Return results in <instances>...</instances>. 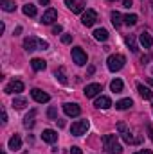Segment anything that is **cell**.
<instances>
[{"instance_id":"cell-1","label":"cell","mask_w":153,"mask_h":154,"mask_svg":"<svg viewBox=\"0 0 153 154\" xmlns=\"http://www.w3.org/2000/svg\"><path fill=\"white\" fill-rule=\"evenodd\" d=\"M103 147H105V151L108 154H121L122 152V147L119 145L115 134H105L103 136Z\"/></svg>"},{"instance_id":"cell-2","label":"cell","mask_w":153,"mask_h":154,"mask_svg":"<svg viewBox=\"0 0 153 154\" xmlns=\"http://www.w3.org/2000/svg\"><path fill=\"white\" fill-rule=\"evenodd\" d=\"M24 48H25L27 52H34V50H45V48H49V43H47V41H43V39L34 38V36H29V38L24 39Z\"/></svg>"},{"instance_id":"cell-3","label":"cell","mask_w":153,"mask_h":154,"mask_svg":"<svg viewBox=\"0 0 153 154\" xmlns=\"http://www.w3.org/2000/svg\"><path fill=\"white\" fill-rule=\"evenodd\" d=\"M124 63H126V57H124L122 54H112V56L108 57V61H106L110 72H119V70L124 66Z\"/></svg>"},{"instance_id":"cell-4","label":"cell","mask_w":153,"mask_h":154,"mask_svg":"<svg viewBox=\"0 0 153 154\" xmlns=\"http://www.w3.org/2000/svg\"><path fill=\"white\" fill-rule=\"evenodd\" d=\"M88 120L85 118V120H77V122H74L72 124V127H70V133L74 134V136H83L86 131H88Z\"/></svg>"},{"instance_id":"cell-5","label":"cell","mask_w":153,"mask_h":154,"mask_svg":"<svg viewBox=\"0 0 153 154\" xmlns=\"http://www.w3.org/2000/svg\"><path fill=\"white\" fill-rule=\"evenodd\" d=\"M117 129H119V133H121V136H122V140H124L126 143H137V142H139L137 138H133L132 131L126 127L124 122H119V124H117Z\"/></svg>"},{"instance_id":"cell-6","label":"cell","mask_w":153,"mask_h":154,"mask_svg":"<svg viewBox=\"0 0 153 154\" xmlns=\"http://www.w3.org/2000/svg\"><path fill=\"white\" fill-rule=\"evenodd\" d=\"M96 22H97V13H96L94 9H86V11L83 13L81 23H83L85 27H92V25H94Z\"/></svg>"},{"instance_id":"cell-7","label":"cell","mask_w":153,"mask_h":154,"mask_svg":"<svg viewBox=\"0 0 153 154\" xmlns=\"http://www.w3.org/2000/svg\"><path fill=\"white\" fill-rule=\"evenodd\" d=\"M72 59H74V63L79 65V66L86 65V54H85V50L81 47H74L72 48Z\"/></svg>"},{"instance_id":"cell-8","label":"cell","mask_w":153,"mask_h":154,"mask_svg":"<svg viewBox=\"0 0 153 154\" xmlns=\"http://www.w3.org/2000/svg\"><path fill=\"white\" fill-rule=\"evenodd\" d=\"M7 95H13V93H20V91H24V82L22 81H11L7 86H5V90H4Z\"/></svg>"},{"instance_id":"cell-9","label":"cell","mask_w":153,"mask_h":154,"mask_svg":"<svg viewBox=\"0 0 153 154\" xmlns=\"http://www.w3.org/2000/svg\"><path fill=\"white\" fill-rule=\"evenodd\" d=\"M31 97H33L36 102H40V104H43V102H49V100H50L49 93L41 91V90H38V88H33V90H31Z\"/></svg>"},{"instance_id":"cell-10","label":"cell","mask_w":153,"mask_h":154,"mask_svg":"<svg viewBox=\"0 0 153 154\" xmlns=\"http://www.w3.org/2000/svg\"><path fill=\"white\" fill-rule=\"evenodd\" d=\"M63 111H65V115H69V116H77L81 113V108L77 106L76 102H67V104H63Z\"/></svg>"},{"instance_id":"cell-11","label":"cell","mask_w":153,"mask_h":154,"mask_svg":"<svg viewBox=\"0 0 153 154\" xmlns=\"http://www.w3.org/2000/svg\"><path fill=\"white\" fill-rule=\"evenodd\" d=\"M54 20H58V11L50 7V9H47V11L41 14V20H40V22H41V23H52Z\"/></svg>"},{"instance_id":"cell-12","label":"cell","mask_w":153,"mask_h":154,"mask_svg":"<svg viewBox=\"0 0 153 154\" xmlns=\"http://www.w3.org/2000/svg\"><path fill=\"white\" fill-rule=\"evenodd\" d=\"M99 91H101V84H97V82L86 84V88H85V97H86V99H94Z\"/></svg>"},{"instance_id":"cell-13","label":"cell","mask_w":153,"mask_h":154,"mask_svg":"<svg viewBox=\"0 0 153 154\" xmlns=\"http://www.w3.org/2000/svg\"><path fill=\"white\" fill-rule=\"evenodd\" d=\"M94 106H96L97 109H108V108L112 106V100H110L108 97H105V95H101V97H97V99H96V102H94Z\"/></svg>"},{"instance_id":"cell-14","label":"cell","mask_w":153,"mask_h":154,"mask_svg":"<svg viewBox=\"0 0 153 154\" xmlns=\"http://www.w3.org/2000/svg\"><path fill=\"white\" fill-rule=\"evenodd\" d=\"M41 138H43V142H47V143H54V142L58 140V133H56L54 129H43Z\"/></svg>"},{"instance_id":"cell-15","label":"cell","mask_w":153,"mask_h":154,"mask_svg":"<svg viewBox=\"0 0 153 154\" xmlns=\"http://www.w3.org/2000/svg\"><path fill=\"white\" fill-rule=\"evenodd\" d=\"M139 41H141V45L144 47V48H150L153 45V38L150 32H146V31H142L141 34H139Z\"/></svg>"},{"instance_id":"cell-16","label":"cell","mask_w":153,"mask_h":154,"mask_svg":"<svg viewBox=\"0 0 153 154\" xmlns=\"http://www.w3.org/2000/svg\"><path fill=\"white\" fill-rule=\"evenodd\" d=\"M34 118H36V111L31 109V111L25 115V118H24V127H25V129H33V127H34Z\"/></svg>"},{"instance_id":"cell-17","label":"cell","mask_w":153,"mask_h":154,"mask_svg":"<svg viewBox=\"0 0 153 154\" xmlns=\"http://www.w3.org/2000/svg\"><path fill=\"white\" fill-rule=\"evenodd\" d=\"M65 4H67V7L72 11V13H83V9H85V4L83 2H74V0H65Z\"/></svg>"},{"instance_id":"cell-18","label":"cell","mask_w":153,"mask_h":154,"mask_svg":"<svg viewBox=\"0 0 153 154\" xmlns=\"http://www.w3.org/2000/svg\"><path fill=\"white\" fill-rule=\"evenodd\" d=\"M137 90H139V93H141L142 99H146V100H151L153 99V91L148 88V86H144V84H137Z\"/></svg>"},{"instance_id":"cell-19","label":"cell","mask_w":153,"mask_h":154,"mask_svg":"<svg viewBox=\"0 0 153 154\" xmlns=\"http://www.w3.org/2000/svg\"><path fill=\"white\" fill-rule=\"evenodd\" d=\"M9 149L11 151H18L20 147H22V138L18 136V134H15V136H11V140H9Z\"/></svg>"},{"instance_id":"cell-20","label":"cell","mask_w":153,"mask_h":154,"mask_svg":"<svg viewBox=\"0 0 153 154\" xmlns=\"http://www.w3.org/2000/svg\"><path fill=\"white\" fill-rule=\"evenodd\" d=\"M110 18H112V23H114V27H121L122 23H124V20H122V16H121V13L119 11H112L110 13Z\"/></svg>"},{"instance_id":"cell-21","label":"cell","mask_w":153,"mask_h":154,"mask_svg":"<svg viewBox=\"0 0 153 154\" xmlns=\"http://www.w3.org/2000/svg\"><path fill=\"white\" fill-rule=\"evenodd\" d=\"M132 106H133V100H132V99H121V100L115 104V108L121 109V111H124V109H128V108H132Z\"/></svg>"},{"instance_id":"cell-22","label":"cell","mask_w":153,"mask_h":154,"mask_svg":"<svg viewBox=\"0 0 153 154\" xmlns=\"http://www.w3.org/2000/svg\"><path fill=\"white\" fill-rule=\"evenodd\" d=\"M94 38L97 41H106L108 39V31L106 29H96L94 31Z\"/></svg>"},{"instance_id":"cell-23","label":"cell","mask_w":153,"mask_h":154,"mask_svg":"<svg viewBox=\"0 0 153 154\" xmlns=\"http://www.w3.org/2000/svg\"><path fill=\"white\" fill-rule=\"evenodd\" d=\"M31 66H33V70H36V72H40V70H45L47 63H45L43 59H38V57H34V59L31 61Z\"/></svg>"},{"instance_id":"cell-24","label":"cell","mask_w":153,"mask_h":154,"mask_svg":"<svg viewBox=\"0 0 153 154\" xmlns=\"http://www.w3.org/2000/svg\"><path fill=\"white\" fill-rule=\"evenodd\" d=\"M122 88H124V84H122V81H121V79H114V81L110 82V90H112L114 93H121V91H122Z\"/></svg>"},{"instance_id":"cell-25","label":"cell","mask_w":153,"mask_h":154,"mask_svg":"<svg viewBox=\"0 0 153 154\" xmlns=\"http://www.w3.org/2000/svg\"><path fill=\"white\" fill-rule=\"evenodd\" d=\"M22 11L25 16H36V5H33V4H25L22 7Z\"/></svg>"},{"instance_id":"cell-26","label":"cell","mask_w":153,"mask_h":154,"mask_svg":"<svg viewBox=\"0 0 153 154\" xmlns=\"http://www.w3.org/2000/svg\"><path fill=\"white\" fill-rule=\"evenodd\" d=\"M124 41H126V45L130 47V50H132V52H137V50H139V48H137V41H135V36H133V34L126 36Z\"/></svg>"},{"instance_id":"cell-27","label":"cell","mask_w":153,"mask_h":154,"mask_svg":"<svg viewBox=\"0 0 153 154\" xmlns=\"http://www.w3.org/2000/svg\"><path fill=\"white\" fill-rule=\"evenodd\" d=\"M27 106V100L24 99V97H16L15 100H13V108H16V109H24Z\"/></svg>"},{"instance_id":"cell-28","label":"cell","mask_w":153,"mask_h":154,"mask_svg":"<svg viewBox=\"0 0 153 154\" xmlns=\"http://www.w3.org/2000/svg\"><path fill=\"white\" fill-rule=\"evenodd\" d=\"M2 9L7 11V13H13V11L16 9V5H15L13 0H2Z\"/></svg>"},{"instance_id":"cell-29","label":"cell","mask_w":153,"mask_h":154,"mask_svg":"<svg viewBox=\"0 0 153 154\" xmlns=\"http://www.w3.org/2000/svg\"><path fill=\"white\" fill-rule=\"evenodd\" d=\"M122 20L126 25H135L139 18H137V14H126V16H122Z\"/></svg>"},{"instance_id":"cell-30","label":"cell","mask_w":153,"mask_h":154,"mask_svg":"<svg viewBox=\"0 0 153 154\" xmlns=\"http://www.w3.org/2000/svg\"><path fill=\"white\" fill-rule=\"evenodd\" d=\"M54 75L60 79V82H61V84H67V82H69V81H67V75H65V70H63V68H58Z\"/></svg>"},{"instance_id":"cell-31","label":"cell","mask_w":153,"mask_h":154,"mask_svg":"<svg viewBox=\"0 0 153 154\" xmlns=\"http://www.w3.org/2000/svg\"><path fill=\"white\" fill-rule=\"evenodd\" d=\"M47 116H49L50 120H58V111H56V108H49V111H47Z\"/></svg>"},{"instance_id":"cell-32","label":"cell","mask_w":153,"mask_h":154,"mask_svg":"<svg viewBox=\"0 0 153 154\" xmlns=\"http://www.w3.org/2000/svg\"><path fill=\"white\" fill-rule=\"evenodd\" d=\"M61 41H63V43H70V41H72V36H70V34H63V36H61Z\"/></svg>"},{"instance_id":"cell-33","label":"cell","mask_w":153,"mask_h":154,"mask_svg":"<svg viewBox=\"0 0 153 154\" xmlns=\"http://www.w3.org/2000/svg\"><path fill=\"white\" fill-rule=\"evenodd\" d=\"M70 154H83V151H81L79 147H76V145H74V147H70Z\"/></svg>"},{"instance_id":"cell-34","label":"cell","mask_w":153,"mask_h":154,"mask_svg":"<svg viewBox=\"0 0 153 154\" xmlns=\"http://www.w3.org/2000/svg\"><path fill=\"white\" fill-rule=\"evenodd\" d=\"M61 31H63V27H61V25H54V27H52V32H54V34H60Z\"/></svg>"},{"instance_id":"cell-35","label":"cell","mask_w":153,"mask_h":154,"mask_svg":"<svg viewBox=\"0 0 153 154\" xmlns=\"http://www.w3.org/2000/svg\"><path fill=\"white\" fill-rule=\"evenodd\" d=\"M133 154H153L150 149H142V151H139V152H133Z\"/></svg>"},{"instance_id":"cell-36","label":"cell","mask_w":153,"mask_h":154,"mask_svg":"<svg viewBox=\"0 0 153 154\" xmlns=\"http://www.w3.org/2000/svg\"><path fill=\"white\" fill-rule=\"evenodd\" d=\"M122 5L130 9V7H132V0H122Z\"/></svg>"},{"instance_id":"cell-37","label":"cell","mask_w":153,"mask_h":154,"mask_svg":"<svg viewBox=\"0 0 153 154\" xmlns=\"http://www.w3.org/2000/svg\"><path fill=\"white\" fill-rule=\"evenodd\" d=\"M2 122H4V124L7 122V113H5V111H2Z\"/></svg>"},{"instance_id":"cell-38","label":"cell","mask_w":153,"mask_h":154,"mask_svg":"<svg viewBox=\"0 0 153 154\" xmlns=\"http://www.w3.org/2000/svg\"><path fill=\"white\" fill-rule=\"evenodd\" d=\"M20 32H22V27H16V29H15V36H16V34H20Z\"/></svg>"},{"instance_id":"cell-39","label":"cell","mask_w":153,"mask_h":154,"mask_svg":"<svg viewBox=\"0 0 153 154\" xmlns=\"http://www.w3.org/2000/svg\"><path fill=\"white\" fill-rule=\"evenodd\" d=\"M49 2H50V0H40V4H43V5H47Z\"/></svg>"},{"instance_id":"cell-40","label":"cell","mask_w":153,"mask_h":154,"mask_svg":"<svg viewBox=\"0 0 153 154\" xmlns=\"http://www.w3.org/2000/svg\"><path fill=\"white\" fill-rule=\"evenodd\" d=\"M148 82H150V84L153 86V77H150V79H148Z\"/></svg>"},{"instance_id":"cell-41","label":"cell","mask_w":153,"mask_h":154,"mask_svg":"<svg viewBox=\"0 0 153 154\" xmlns=\"http://www.w3.org/2000/svg\"><path fill=\"white\" fill-rule=\"evenodd\" d=\"M151 5H153V0H151Z\"/></svg>"},{"instance_id":"cell-42","label":"cell","mask_w":153,"mask_h":154,"mask_svg":"<svg viewBox=\"0 0 153 154\" xmlns=\"http://www.w3.org/2000/svg\"><path fill=\"white\" fill-rule=\"evenodd\" d=\"M110 2H114V0H110Z\"/></svg>"},{"instance_id":"cell-43","label":"cell","mask_w":153,"mask_h":154,"mask_svg":"<svg viewBox=\"0 0 153 154\" xmlns=\"http://www.w3.org/2000/svg\"><path fill=\"white\" fill-rule=\"evenodd\" d=\"M2 154H5V152H2Z\"/></svg>"}]
</instances>
